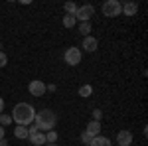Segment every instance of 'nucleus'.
I'll return each mask as SVG.
<instances>
[{"mask_svg":"<svg viewBox=\"0 0 148 146\" xmlns=\"http://www.w3.org/2000/svg\"><path fill=\"white\" fill-rule=\"evenodd\" d=\"M12 123L20 124V126H28L30 123H34L36 119V109L30 103H18L12 111Z\"/></svg>","mask_w":148,"mask_h":146,"instance_id":"1","label":"nucleus"},{"mask_svg":"<svg viewBox=\"0 0 148 146\" xmlns=\"http://www.w3.org/2000/svg\"><path fill=\"white\" fill-rule=\"evenodd\" d=\"M36 126L42 130V132H47V130H53V126L57 124V117L53 111L49 109H44V111L36 112Z\"/></svg>","mask_w":148,"mask_h":146,"instance_id":"2","label":"nucleus"},{"mask_svg":"<svg viewBox=\"0 0 148 146\" xmlns=\"http://www.w3.org/2000/svg\"><path fill=\"white\" fill-rule=\"evenodd\" d=\"M121 12H123V4H121L119 0H107V2L103 4V14H105L107 18L121 16Z\"/></svg>","mask_w":148,"mask_h":146,"instance_id":"3","label":"nucleus"},{"mask_svg":"<svg viewBox=\"0 0 148 146\" xmlns=\"http://www.w3.org/2000/svg\"><path fill=\"white\" fill-rule=\"evenodd\" d=\"M63 59H65V63L67 65H79L81 63V49L79 47H67L65 49V53H63Z\"/></svg>","mask_w":148,"mask_h":146,"instance_id":"4","label":"nucleus"},{"mask_svg":"<svg viewBox=\"0 0 148 146\" xmlns=\"http://www.w3.org/2000/svg\"><path fill=\"white\" fill-rule=\"evenodd\" d=\"M93 14H95V6H91V4H83V6H79V8H77V12H75V20L89 22Z\"/></svg>","mask_w":148,"mask_h":146,"instance_id":"5","label":"nucleus"},{"mask_svg":"<svg viewBox=\"0 0 148 146\" xmlns=\"http://www.w3.org/2000/svg\"><path fill=\"white\" fill-rule=\"evenodd\" d=\"M28 91H30V95H34V97H42V95H46V83H44L42 79H34V81H30Z\"/></svg>","mask_w":148,"mask_h":146,"instance_id":"6","label":"nucleus"},{"mask_svg":"<svg viewBox=\"0 0 148 146\" xmlns=\"http://www.w3.org/2000/svg\"><path fill=\"white\" fill-rule=\"evenodd\" d=\"M130 142H132V132L130 130H119L116 146H130Z\"/></svg>","mask_w":148,"mask_h":146,"instance_id":"7","label":"nucleus"},{"mask_svg":"<svg viewBox=\"0 0 148 146\" xmlns=\"http://www.w3.org/2000/svg\"><path fill=\"white\" fill-rule=\"evenodd\" d=\"M81 47L87 51V53H93L97 47H99V42H97V38H93V36H87V38H83V44Z\"/></svg>","mask_w":148,"mask_h":146,"instance_id":"8","label":"nucleus"},{"mask_svg":"<svg viewBox=\"0 0 148 146\" xmlns=\"http://www.w3.org/2000/svg\"><path fill=\"white\" fill-rule=\"evenodd\" d=\"M28 138H30V142H32L34 146L46 144V132H42V130H36V132H32V134H28Z\"/></svg>","mask_w":148,"mask_h":146,"instance_id":"9","label":"nucleus"},{"mask_svg":"<svg viewBox=\"0 0 148 146\" xmlns=\"http://www.w3.org/2000/svg\"><path fill=\"white\" fill-rule=\"evenodd\" d=\"M85 132L91 136V138H95V136H101V123H99V121H91V123L87 124Z\"/></svg>","mask_w":148,"mask_h":146,"instance_id":"10","label":"nucleus"},{"mask_svg":"<svg viewBox=\"0 0 148 146\" xmlns=\"http://www.w3.org/2000/svg\"><path fill=\"white\" fill-rule=\"evenodd\" d=\"M136 12H138L136 2H125V4H123V14H125V16H134Z\"/></svg>","mask_w":148,"mask_h":146,"instance_id":"11","label":"nucleus"},{"mask_svg":"<svg viewBox=\"0 0 148 146\" xmlns=\"http://www.w3.org/2000/svg\"><path fill=\"white\" fill-rule=\"evenodd\" d=\"M89 146H113V144H111V140L107 136H95Z\"/></svg>","mask_w":148,"mask_h":146,"instance_id":"12","label":"nucleus"},{"mask_svg":"<svg viewBox=\"0 0 148 146\" xmlns=\"http://www.w3.org/2000/svg\"><path fill=\"white\" fill-rule=\"evenodd\" d=\"M77 30H79V34L83 36V38L91 36V34H89V32H91V22H81L79 26H77Z\"/></svg>","mask_w":148,"mask_h":146,"instance_id":"13","label":"nucleus"},{"mask_svg":"<svg viewBox=\"0 0 148 146\" xmlns=\"http://www.w3.org/2000/svg\"><path fill=\"white\" fill-rule=\"evenodd\" d=\"M14 136H16V138H28V126H20V124H18V126H16V128H14Z\"/></svg>","mask_w":148,"mask_h":146,"instance_id":"14","label":"nucleus"},{"mask_svg":"<svg viewBox=\"0 0 148 146\" xmlns=\"http://www.w3.org/2000/svg\"><path fill=\"white\" fill-rule=\"evenodd\" d=\"M63 8H65V12H67V16H75V12H77V8H79V6H77L75 2H67Z\"/></svg>","mask_w":148,"mask_h":146,"instance_id":"15","label":"nucleus"},{"mask_svg":"<svg viewBox=\"0 0 148 146\" xmlns=\"http://www.w3.org/2000/svg\"><path fill=\"white\" fill-rule=\"evenodd\" d=\"M57 140V132L56 130H47L46 132V144H56Z\"/></svg>","mask_w":148,"mask_h":146,"instance_id":"16","label":"nucleus"},{"mask_svg":"<svg viewBox=\"0 0 148 146\" xmlns=\"http://www.w3.org/2000/svg\"><path fill=\"white\" fill-rule=\"evenodd\" d=\"M75 24H77V20H75V16H67V14L63 16V26H65V28H73Z\"/></svg>","mask_w":148,"mask_h":146,"instance_id":"17","label":"nucleus"},{"mask_svg":"<svg viewBox=\"0 0 148 146\" xmlns=\"http://www.w3.org/2000/svg\"><path fill=\"white\" fill-rule=\"evenodd\" d=\"M91 93H93L91 85H81V87H79V95H81V97H89Z\"/></svg>","mask_w":148,"mask_h":146,"instance_id":"18","label":"nucleus"},{"mask_svg":"<svg viewBox=\"0 0 148 146\" xmlns=\"http://www.w3.org/2000/svg\"><path fill=\"white\" fill-rule=\"evenodd\" d=\"M8 124H12V117L10 114H0V126H8Z\"/></svg>","mask_w":148,"mask_h":146,"instance_id":"19","label":"nucleus"},{"mask_svg":"<svg viewBox=\"0 0 148 146\" xmlns=\"http://www.w3.org/2000/svg\"><path fill=\"white\" fill-rule=\"evenodd\" d=\"M91 140H93V138H91L89 134H87V132H81V142H83L85 146H89V144H91Z\"/></svg>","mask_w":148,"mask_h":146,"instance_id":"20","label":"nucleus"},{"mask_svg":"<svg viewBox=\"0 0 148 146\" xmlns=\"http://www.w3.org/2000/svg\"><path fill=\"white\" fill-rule=\"evenodd\" d=\"M101 119H103V111L95 109V111H93V121H99V123H101Z\"/></svg>","mask_w":148,"mask_h":146,"instance_id":"21","label":"nucleus"},{"mask_svg":"<svg viewBox=\"0 0 148 146\" xmlns=\"http://www.w3.org/2000/svg\"><path fill=\"white\" fill-rule=\"evenodd\" d=\"M6 63H8V56H6L4 51H0V67H4Z\"/></svg>","mask_w":148,"mask_h":146,"instance_id":"22","label":"nucleus"},{"mask_svg":"<svg viewBox=\"0 0 148 146\" xmlns=\"http://www.w3.org/2000/svg\"><path fill=\"white\" fill-rule=\"evenodd\" d=\"M56 89H57V87L53 85V83H51V85H46V91H49V93H53Z\"/></svg>","mask_w":148,"mask_h":146,"instance_id":"23","label":"nucleus"},{"mask_svg":"<svg viewBox=\"0 0 148 146\" xmlns=\"http://www.w3.org/2000/svg\"><path fill=\"white\" fill-rule=\"evenodd\" d=\"M2 111H4V99L0 97V114H2Z\"/></svg>","mask_w":148,"mask_h":146,"instance_id":"24","label":"nucleus"},{"mask_svg":"<svg viewBox=\"0 0 148 146\" xmlns=\"http://www.w3.org/2000/svg\"><path fill=\"white\" fill-rule=\"evenodd\" d=\"M4 132H6V130H4V126H0V140L4 138Z\"/></svg>","mask_w":148,"mask_h":146,"instance_id":"25","label":"nucleus"},{"mask_svg":"<svg viewBox=\"0 0 148 146\" xmlns=\"http://www.w3.org/2000/svg\"><path fill=\"white\" fill-rule=\"evenodd\" d=\"M0 146H6V140H4V138L0 140Z\"/></svg>","mask_w":148,"mask_h":146,"instance_id":"26","label":"nucleus"},{"mask_svg":"<svg viewBox=\"0 0 148 146\" xmlns=\"http://www.w3.org/2000/svg\"><path fill=\"white\" fill-rule=\"evenodd\" d=\"M46 146H57V144H46Z\"/></svg>","mask_w":148,"mask_h":146,"instance_id":"27","label":"nucleus"},{"mask_svg":"<svg viewBox=\"0 0 148 146\" xmlns=\"http://www.w3.org/2000/svg\"><path fill=\"white\" fill-rule=\"evenodd\" d=\"M0 47H2V42H0Z\"/></svg>","mask_w":148,"mask_h":146,"instance_id":"28","label":"nucleus"}]
</instances>
